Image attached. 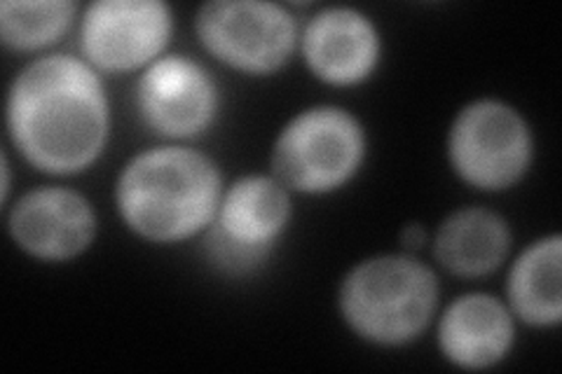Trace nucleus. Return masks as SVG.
Listing matches in <instances>:
<instances>
[{"instance_id":"f257e3e1","label":"nucleus","mask_w":562,"mask_h":374,"mask_svg":"<svg viewBox=\"0 0 562 374\" xmlns=\"http://www.w3.org/2000/svg\"><path fill=\"white\" fill-rule=\"evenodd\" d=\"M5 122L14 148L33 169L76 175L109 144L111 105L97 68L74 55H47L12 80Z\"/></svg>"},{"instance_id":"f03ea898","label":"nucleus","mask_w":562,"mask_h":374,"mask_svg":"<svg viewBox=\"0 0 562 374\" xmlns=\"http://www.w3.org/2000/svg\"><path fill=\"white\" fill-rule=\"evenodd\" d=\"M223 197L218 165L188 146L134 155L115 183L122 223L150 243H179L206 231Z\"/></svg>"},{"instance_id":"7ed1b4c3","label":"nucleus","mask_w":562,"mask_h":374,"mask_svg":"<svg viewBox=\"0 0 562 374\" xmlns=\"http://www.w3.org/2000/svg\"><path fill=\"white\" fill-rule=\"evenodd\" d=\"M438 276L411 253L361 260L340 281L338 309L347 328L375 347L415 342L438 307Z\"/></svg>"},{"instance_id":"20e7f679","label":"nucleus","mask_w":562,"mask_h":374,"mask_svg":"<svg viewBox=\"0 0 562 374\" xmlns=\"http://www.w3.org/2000/svg\"><path fill=\"white\" fill-rule=\"evenodd\" d=\"M363 124L340 105H312L281 127L270 167L289 192L330 194L355 178L366 159Z\"/></svg>"},{"instance_id":"39448f33","label":"nucleus","mask_w":562,"mask_h":374,"mask_svg":"<svg viewBox=\"0 0 562 374\" xmlns=\"http://www.w3.org/2000/svg\"><path fill=\"white\" fill-rule=\"evenodd\" d=\"M291 192L274 175H241L223 190L216 218L204 231V253L223 274L256 272L291 223Z\"/></svg>"},{"instance_id":"423d86ee","label":"nucleus","mask_w":562,"mask_h":374,"mask_svg":"<svg viewBox=\"0 0 562 374\" xmlns=\"http://www.w3.org/2000/svg\"><path fill=\"white\" fill-rule=\"evenodd\" d=\"M532 157L530 124L506 101H471L450 124V167L467 185L481 192L514 188L532 167Z\"/></svg>"},{"instance_id":"0eeeda50","label":"nucleus","mask_w":562,"mask_h":374,"mask_svg":"<svg viewBox=\"0 0 562 374\" xmlns=\"http://www.w3.org/2000/svg\"><path fill=\"white\" fill-rule=\"evenodd\" d=\"M195 33L211 57L249 76L277 73L301 43L293 12L270 0H211L198 10Z\"/></svg>"},{"instance_id":"6e6552de","label":"nucleus","mask_w":562,"mask_h":374,"mask_svg":"<svg viewBox=\"0 0 562 374\" xmlns=\"http://www.w3.org/2000/svg\"><path fill=\"white\" fill-rule=\"evenodd\" d=\"M78 33L82 59L99 73H132L165 57L173 14L162 0H97Z\"/></svg>"},{"instance_id":"1a4fd4ad","label":"nucleus","mask_w":562,"mask_h":374,"mask_svg":"<svg viewBox=\"0 0 562 374\" xmlns=\"http://www.w3.org/2000/svg\"><path fill=\"white\" fill-rule=\"evenodd\" d=\"M221 94L214 76L190 57L165 55L136 82V111L150 132L169 140L202 136L214 124Z\"/></svg>"},{"instance_id":"9d476101","label":"nucleus","mask_w":562,"mask_h":374,"mask_svg":"<svg viewBox=\"0 0 562 374\" xmlns=\"http://www.w3.org/2000/svg\"><path fill=\"white\" fill-rule=\"evenodd\" d=\"M97 227V211L90 200L64 185L29 190L8 216V231L16 248L43 262L82 256L94 243Z\"/></svg>"},{"instance_id":"9b49d317","label":"nucleus","mask_w":562,"mask_h":374,"mask_svg":"<svg viewBox=\"0 0 562 374\" xmlns=\"http://www.w3.org/2000/svg\"><path fill=\"white\" fill-rule=\"evenodd\" d=\"M310 73L330 87H355L375 73L382 38L371 16L355 8H324L301 33Z\"/></svg>"},{"instance_id":"f8f14e48","label":"nucleus","mask_w":562,"mask_h":374,"mask_svg":"<svg viewBox=\"0 0 562 374\" xmlns=\"http://www.w3.org/2000/svg\"><path fill=\"white\" fill-rule=\"evenodd\" d=\"M438 349L460 370H490L499 365L516 342V318L504 302L487 293L454 297L438 318Z\"/></svg>"},{"instance_id":"ddd939ff","label":"nucleus","mask_w":562,"mask_h":374,"mask_svg":"<svg viewBox=\"0 0 562 374\" xmlns=\"http://www.w3.org/2000/svg\"><path fill=\"white\" fill-rule=\"evenodd\" d=\"M512 243V227L499 213L483 206H464L438 225L431 248L436 262L452 276L481 279L499 270Z\"/></svg>"},{"instance_id":"4468645a","label":"nucleus","mask_w":562,"mask_h":374,"mask_svg":"<svg viewBox=\"0 0 562 374\" xmlns=\"http://www.w3.org/2000/svg\"><path fill=\"white\" fill-rule=\"evenodd\" d=\"M562 237L532 241L516 258L506 279L508 311L532 328H555L562 320Z\"/></svg>"},{"instance_id":"2eb2a0df","label":"nucleus","mask_w":562,"mask_h":374,"mask_svg":"<svg viewBox=\"0 0 562 374\" xmlns=\"http://www.w3.org/2000/svg\"><path fill=\"white\" fill-rule=\"evenodd\" d=\"M74 0H5L0 3V41L14 52H38L74 29Z\"/></svg>"},{"instance_id":"dca6fc26","label":"nucleus","mask_w":562,"mask_h":374,"mask_svg":"<svg viewBox=\"0 0 562 374\" xmlns=\"http://www.w3.org/2000/svg\"><path fill=\"white\" fill-rule=\"evenodd\" d=\"M398 239H401L403 251L411 253V251H419V248L427 243L429 231H427V227L422 225V223H408L406 227L401 229V237Z\"/></svg>"},{"instance_id":"f3484780","label":"nucleus","mask_w":562,"mask_h":374,"mask_svg":"<svg viewBox=\"0 0 562 374\" xmlns=\"http://www.w3.org/2000/svg\"><path fill=\"white\" fill-rule=\"evenodd\" d=\"M10 185H12V181H10V162H8V155L3 152V204H8V200H10Z\"/></svg>"}]
</instances>
